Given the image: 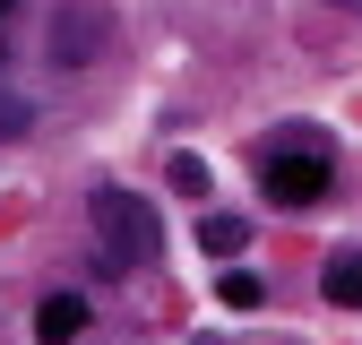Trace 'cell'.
Returning <instances> with one entry per match:
<instances>
[{
    "mask_svg": "<svg viewBox=\"0 0 362 345\" xmlns=\"http://www.w3.org/2000/svg\"><path fill=\"white\" fill-rule=\"evenodd\" d=\"M86 216H95V233H104V259H112V268H139V259L164 250V216H156V199L121 190V182H104L95 199H86Z\"/></svg>",
    "mask_w": 362,
    "mask_h": 345,
    "instance_id": "6da1fadb",
    "label": "cell"
},
{
    "mask_svg": "<svg viewBox=\"0 0 362 345\" xmlns=\"http://www.w3.org/2000/svg\"><path fill=\"white\" fill-rule=\"evenodd\" d=\"M259 190L276 207H320L337 190V156L320 139H276V147H259Z\"/></svg>",
    "mask_w": 362,
    "mask_h": 345,
    "instance_id": "7a4b0ae2",
    "label": "cell"
},
{
    "mask_svg": "<svg viewBox=\"0 0 362 345\" xmlns=\"http://www.w3.org/2000/svg\"><path fill=\"white\" fill-rule=\"evenodd\" d=\"M104 52V9H95V0H78V9H61V26H52V61H95Z\"/></svg>",
    "mask_w": 362,
    "mask_h": 345,
    "instance_id": "3957f363",
    "label": "cell"
},
{
    "mask_svg": "<svg viewBox=\"0 0 362 345\" xmlns=\"http://www.w3.org/2000/svg\"><path fill=\"white\" fill-rule=\"evenodd\" d=\"M86 328V302L78 293H43V311H35V345H78Z\"/></svg>",
    "mask_w": 362,
    "mask_h": 345,
    "instance_id": "277c9868",
    "label": "cell"
},
{
    "mask_svg": "<svg viewBox=\"0 0 362 345\" xmlns=\"http://www.w3.org/2000/svg\"><path fill=\"white\" fill-rule=\"evenodd\" d=\"M199 250L207 259H242L250 250V225H242V216H199Z\"/></svg>",
    "mask_w": 362,
    "mask_h": 345,
    "instance_id": "5b68a950",
    "label": "cell"
},
{
    "mask_svg": "<svg viewBox=\"0 0 362 345\" xmlns=\"http://www.w3.org/2000/svg\"><path fill=\"white\" fill-rule=\"evenodd\" d=\"M320 285H328V302H337V311H362V250H337Z\"/></svg>",
    "mask_w": 362,
    "mask_h": 345,
    "instance_id": "8992f818",
    "label": "cell"
},
{
    "mask_svg": "<svg viewBox=\"0 0 362 345\" xmlns=\"http://www.w3.org/2000/svg\"><path fill=\"white\" fill-rule=\"evenodd\" d=\"M216 302H224V311H259V302H267V285H259L250 268H224V285H216Z\"/></svg>",
    "mask_w": 362,
    "mask_h": 345,
    "instance_id": "52a82bcc",
    "label": "cell"
},
{
    "mask_svg": "<svg viewBox=\"0 0 362 345\" xmlns=\"http://www.w3.org/2000/svg\"><path fill=\"white\" fill-rule=\"evenodd\" d=\"M164 182H173L181 199H207V156H190V147H181V156L164 164Z\"/></svg>",
    "mask_w": 362,
    "mask_h": 345,
    "instance_id": "ba28073f",
    "label": "cell"
},
{
    "mask_svg": "<svg viewBox=\"0 0 362 345\" xmlns=\"http://www.w3.org/2000/svg\"><path fill=\"white\" fill-rule=\"evenodd\" d=\"M18 129H26V104H18V95H0V139H18Z\"/></svg>",
    "mask_w": 362,
    "mask_h": 345,
    "instance_id": "9c48e42d",
    "label": "cell"
},
{
    "mask_svg": "<svg viewBox=\"0 0 362 345\" xmlns=\"http://www.w3.org/2000/svg\"><path fill=\"white\" fill-rule=\"evenodd\" d=\"M9 9H18V0H0V18H9Z\"/></svg>",
    "mask_w": 362,
    "mask_h": 345,
    "instance_id": "30bf717a",
    "label": "cell"
},
{
    "mask_svg": "<svg viewBox=\"0 0 362 345\" xmlns=\"http://www.w3.org/2000/svg\"><path fill=\"white\" fill-rule=\"evenodd\" d=\"M337 9H362V0H337Z\"/></svg>",
    "mask_w": 362,
    "mask_h": 345,
    "instance_id": "8fae6325",
    "label": "cell"
}]
</instances>
